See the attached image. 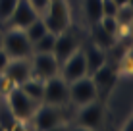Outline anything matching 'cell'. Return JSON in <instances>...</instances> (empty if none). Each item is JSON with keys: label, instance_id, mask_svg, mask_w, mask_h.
<instances>
[{"label": "cell", "instance_id": "1", "mask_svg": "<svg viewBox=\"0 0 133 131\" xmlns=\"http://www.w3.org/2000/svg\"><path fill=\"white\" fill-rule=\"evenodd\" d=\"M2 96H4V100H6V104L10 106L12 114L17 118V121H29L31 116H33V112L37 110V106L41 104V102L33 100L19 85H12Z\"/></svg>", "mask_w": 133, "mask_h": 131}, {"label": "cell", "instance_id": "2", "mask_svg": "<svg viewBox=\"0 0 133 131\" xmlns=\"http://www.w3.org/2000/svg\"><path fill=\"white\" fill-rule=\"evenodd\" d=\"M2 48L8 52L10 58H29L33 54V46L25 31L14 27H6L2 31Z\"/></svg>", "mask_w": 133, "mask_h": 131}, {"label": "cell", "instance_id": "3", "mask_svg": "<svg viewBox=\"0 0 133 131\" xmlns=\"http://www.w3.org/2000/svg\"><path fill=\"white\" fill-rule=\"evenodd\" d=\"M29 121H31L35 131H44V129H50L58 123H64L66 121V114H64L62 106H52V104H43L41 102L37 106V110L33 112Z\"/></svg>", "mask_w": 133, "mask_h": 131}, {"label": "cell", "instance_id": "4", "mask_svg": "<svg viewBox=\"0 0 133 131\" xmlns=\"http://www.w3.org/2000/svg\"><path fill=\"white\" fill-rule=\"evenodd\" d=\"M68 85H70V102L73 106H83L98 98V89L95 85V81L91 79V75L75 79Z\"/></svg>", "mask_w": 133, "mask_h": 131}, {"label": "cell", "instance_id": "5", "mask_svg": "<svg viewBox=\"0 0 133 131\" xmlns=\"http://www.w3.org/2000/svg\"><path fill=\"white\" fill-rule=\"evenodd\" d=\"M43 104L52 106H66L70 102V85L64 81L60 75L50 77L44 81V93H43Z\"/></svg>", "mask_w": 133, "mask_h": 131}, {"label": "cell", "instance_id": "6", "mask_svg": "<svg viewBox=\"0 0 133 131\" xmlns=\"http://www.w3.org/2000/svg\"><path fill=\"white\" fill-rule=\"evenodd\" d=\"M43 21L46 25V29L50 33H60V31L68 29V21H70V13H68V8L64 4V0H50L46 12L43 13Z\"/></svg>", "mask_w": 133, "mask_h": 131}, {"label": "cell", "instance_id": "7", "mask_svg": "<svg viewBox=\"0 0 133 131\" xmlns=\"http://www.w3.org/2000/svg\"><path fill=\"white\" fill-rule=\"evenodd\" d=\"M60 77L66 81V83H71L75 79H81L85 77L87 73V62H85V52H83V46H79L73 54L66 58V60L60 64Z\"/></svg>", "mask_w": 133, "mask_h": 131}, {"label": "cell", "instance_id": "8", "mask_svg": "<svg viewBox=\"0 0 133 131\" xmlns=\"http://www.w3.org/2000/svg\"><path fill=\"white\" fill-rule=\"evenodd\" d=\"M31 71L35 77L46 81L60 73V64L52 52H35L31 54Z\"/></svg>", "mask_w": 133, "mask_h": 131}, {"label": "cell", "instance_id": "9", "mask_svg": "<svg viewBox=\"0 0 133 131\" xmlns=\"http://www.w3.org/2000/svg\"><path fill=\"white\" fill-rule=\"evenodd\" d=\"M0 75L10 85H21L23 81H27L33 75V71H31V56L29 58H10L6 70Z\"/></svg>", "mask_w": 133, "mask_h": 131}, {"label": "cell", "instance_id": "10", "mask_svg": "<svg viewBox=\"0 0 133 131\" xmlns=\"http://www.w3.org/2000/svg\"><path fill=\"white\" fill-rule=\"evenodd\" d=\"M79 46H81L79 37H77L73 31H70V29H64V31H60V33L56 35V43H54V50H52V54L56 56L58 64H62V62L66 60L70 54L75 52Z\"/></svg>", "mask_w": 133, "mask_h": 131}, {"label": "cell", "instance_id": "11", "mask_svg": "<svg viewBox=\"0 0 133 131\" xmlns=\"http://www.w3.org/2000/svg\"><path fill=\"white\" fill-rule=\"evenodd\" d=\"M39 17V13L33 6L29 4V0H19L16 6V10L12 12V16L8 17V21L4 23V29L6 27H14V29H25L29 23Z\"/></svg>", "mask_w": 133, "mask_h": 131}, {"label": "cell", "instance_id": "12", "mask_svg": "<svg viewBox=\"0 0 133 131\" xmlns=\"http://www.w3.org/2000/svg\"><path fill=\"white\" fill-rule=\"evenodd\" d=\"M100 121H102V104L97 100L89 102V104L77 106V116H75V123L81 127H89V129H98Z\"/></svg>", "mask_w": 133, "mask_h": 131}, {"label": "cell", "instance_id": "13", "mask_svg": "<svg viewBox=\"0 0 133 131\" xmlns=\"http://www.w3.org/2000/svg\"><path fill=\"white\" fill-rule=\"evenodd\" d=\"M83 52H85V62H87V73H93L97 71L100 66L106 62V50L100 48L98 44L91 43L89 46H83Z\"/></svg>", "mask_w": 133, "mask_h": 131}, {"label": "cell", "instance_id": "14", "mask_svg": "<svg viewBox=\"0 0 133 131\" xmlns=\"http://www.w3.org/2000/svg\"><path fill=\"white\" fill-rule=\"evenodd\" d=\"M91 79L95 81L98 93L102 91V89H108L110 85H112V81H114V67L110 66L108 62H104V64L100 66L97 71H93V73H91Z\"/></svg>", "mask_w": 133, "mask_h": 131}, {"label": "cell", "instance_id": "15", "mask_svg": "<svg viewBox=\"0 0 133 131\" xmlns=\"http://www.w3.org/2000/svg\"><path fill=\"white\" fill-rule=\"evenodd\" d=\"M23 91L29 94L33 100L37 102H41L43 100V93H44V79H41V77H35V75H31L27 81H23V83L19 85Z\"/></svg>", "mask_w": 133, "mask_h": 131}, {"label": "cell", "instance_id": "16", "mask_svg": "<svg viewBox=\"0 0 133 131\" xmlns=\"http://www.w3.org/2000/svg\"><path fill=\"white\" fill-rule=\"evenodd\" d=\"M83 10L91 25L98 23L102 17V0H83Z\"/></svg>", "mask_w": 133, "mask_h": 131}, {"label": "cell", "instance_id": "17", "mask_svg": "<svg viewBox=\"0 0 133 131\" xmlns=\"http://www.w3.org/2000/svg\"><path fill=\"white\" fill-rule=\"evenodd\" d=\"M91 27H93V37H95L93 43H95V44H98V46L104 48V50H106V48H110V46L114 44L116 37H112L110 33H106V31H104L98 23H95V25H91Z\"/></svg>", "mask_w": 133, "mask_h": 131}, {"label": "cell", "instance_id": "18", "mask_svg": "<svg viewBox=\"0 0 133 131\" xmlns=\"http://www.w3.org/2000/svg\"><path fill=\"white\" fill-rule=\"evenodd\" d=\"M23 31H25V35H27V39L31 40V44H33L37 39H41L44 33H48V29H46V25H44V21H43V17H41V16L37 17L33 23L27 25Z\"/></svg>", "mask_w": 133, "mask_h": 131}, {"label": "cell", "instance_id": "19", "mask_svg": "<svg viewBox=\"0 0 133 131\" xmlns=\"http://www.w3.org/2000/svg\"><path fill=\"white\" fill-rule=\"evenodd\" d=\"M54 43H56V33H44L41 39H37L31 46H33V54L35 52H52L54 50Z\"/></svg>", "mask_w": 133, "mask_h": 131}, {"label": "cell", "instance_id": "20", "mask_svg": "<svg viewBox=\"0 0 133 131\" xmlns=\"http://www.w3.org/2000/svg\"><path fill=\"white\" fill-rule=\"evenodd\" d=\"M17 123V118L12 114L10 106L6 104V100H4V96H0V125H2L6 131H10V127Z\"/></svg>", "mask_w": 133, "mask_h": 131}, {"label": "cell", "instance_id": "21", "mask_svg": "<svg viewBox=\"0 0 133 131\" xmlns=\"http://www.w3.org/2000/svg\"><path fill=\"white\" fill-rule=\"evenodd\" d=\"M114 17H116V21H118V25H120V29H127V27L131 25V21H133V8L129 6V4H125V6H120Z\"/></svg>", "mask_w": 133, "mask_h": 131}, {"label": "cell", "instance_id": "22", "mask_svg": "<svg viewBox=\"0 0 133 131\" xmlns=\"http://www.w3.org/2000/svg\"><path fill=\"white\" fill-rule=\"evenodd\" d=\"M98 25L102 27V29L106 31V33H110L112 37H116V35H118V33L122 31V29H120V25H118V21H116V17H114V16H102V17L98 19Z\"/></svg>", "mask_w": 133, "mask_h": 131}, {"label": "cell", "instance_id": "23", "mask_svg": "<svg viewBox=\"0 0 133 131\" xmlns=\"http://www.w3.org/2000/svg\"><path fill=\"white\" fill-rule=\"evenodd\" d=\"M17 2H19V0H0V21H2V25L8 21V17L12 16V12L16 10Z\"/></svg>", "mask_w": 133, "mask_h": 131}, {"label": "cell", "instance_id": "24", "mask_svg": "<svg viewBox=\"0 0 133 131\" xmlns=\"http://www.w3.org/2000/svg\"><path fill=\"white\" fill-rule=\"evenodd\" d=\"M118 6L114 4V0H102V16H116Z\"/></svg>", "mask_w": 133, "mask_h": 131}, {"label": "cell", "instance_id": "25", "mask_svg": "<svg viewBox=\"0 0 133 131\" xmlns=\"http://www.w3.org/2000/svg\"><path fill=\"white\" fill-rule=\"evenodd\" d=\"M29 4L37 10V13H39V16H43V13L46 12V8H48V4H50V0H29Z\"/></svg>", "mask_w": 133, "mask_h": 131}, {"label": "cell", "instance_id": "26", "mask_svg": "<svg viewBox=\"0 0 133 131\" xmlns=\"http://www.w3.org/2000/svg\"><path fill=\"white\" fill-rule=\"evenodd\" d=\"M8 62H10V56H8V52L2 48V50H0V73H2V71L6 70Z\"/></svg>", "mask_w": 133, "mask_h": 131}, {"label": "cell", "instance_id": "27", "mask_svg": "<svg viewBox=\"0 0 133 131\" xmlns=\"http://www.w3.org/2000/svg\"><path fill=\"white\" fill-rule=\"evenodd\" d=\"M68 127H70V125L64 121V123H58V125H54V127H50V129H44V131H68Z\"/></svg>", "mask_w": 133, "mask_h": 131}, {"label": "cell", "instance_id": "28", "mask_svg": "<svg viewBox=\"0 0 133 131\" xmlns=\"http://www.w3.org/2000/svg\"><path fill=\"white\" fill-rule=\"evenodd\" d=\"M68 131H97V129H89V127H81V125H77V123H73L68 127Z\"/></svg>", "mask_w": 133, "mask_h": 131}, {"label": "cell", "instance_id": "29", "mask_svg": "<svg viewBox=\"0 0 133 131\" xmlns=\"http://www.w3.org/2000/svg\"><path fill=\"white\" fill-rule=\"evenodd\" d=\"M122 131H133V116H131V118H129V120L125 121V123H123Z\"/></svg>", "mask_w": 133, "mask_h": 131}, {"label": "cell", "instance_id": "30", "mask_svg": "<svg viewBox=\"0 0 133 131\" xmlns=\"http://www.w3.org/2000/svg\"><path fill=\"white\" fill-rule=\"evenodd\" d=\"M127 2H129V0H114V4H116L118 8H120V6H125Z\"/></svg>", "mask_w": 133, "mask_h": 131}, {"label": "cell", "instance_id": "31", "mask_svg": "<svg viewBox=\"0 0 133 131\" xmlns=\"http://www.w3.org/2000/svg\"><path fill=\"white\" fill-rule=\"evenodd\" d=\"M127 29H129V33L133 35V21H131V25H129V27H127Z\"/></svg>", "mask_w": 133, "mask_h": 131}, {"label": "cell", "instance_id": "32", "mask_svg": "<svg viewBox=\"0 0 133 131\" xmlns=\"http://www.w3.org/2000/svg\"><path fill=\"white\" fill-rule=\"evenodd\" d=\"M0 50H2V33H0Z\"/></svg>", "mask_w": 133, "mask_h": 131}, {"label": "cell", "instance_id": "33", "mask_svg": "<svg viewBox=\"0 0 133 131\" xmlns=\"http://www.w3.org/2000/svg\"><path fill=\"white\" fill-rule=\"evenodd\" d=\"M2 31H4V25H2V21H0V33H2Z\"/></svg>", "mask_w": 133, "mask_h": 131}, {"label": "cell", "instance_id": "34", "mask_svg": "<svg viewBox=\"0 0 133 131\" xmlns=\"http://www.w3.org/2000/svg\"><path fill=\"white\" fill-rule=\"evenodd\" d=\"M127 4H129V6H131V8H133V0H129V2H127Z\"/></svg>", "mask_w": 133, "mask_h": 131}, {"label": "cell", "instance_id": "35", "mask_svg": "<svg viewBox=\"0 0 133 131\" xmlns=\"http://www.w3.org/2000/svg\"><path fill=\"white\" fill-rule=\"evenodd\" d=\"M0 131H6V129H4V127H2V125H0Z\"/></svg>", "mask_w": 133, "mask_h": 131}, {"label": "cell", "instance_id": "36", "mask_svg": "<svg viewBox=\"0 0 133 131\" xmlns=\"http://www.w3.org/2000/svg\"><path fill=\"white\" fill-rule=\"evenodd\" d=\"M0 96H2V93H0Z\"/></svg>", "mask_w": 133, "mask_h": 131}]
</instances>
